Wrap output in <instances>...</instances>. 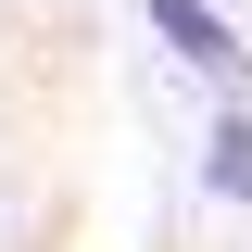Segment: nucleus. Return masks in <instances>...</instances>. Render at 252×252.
<instances>
[{
    "instance_id": "f257e3e1",
    "label": "nucleus",
    "mask_w": 252,
    "mask_h": 252,
    "mask_svg": "<svg viewBox=\"0 0 252 252\" xmlns=\"http://www.w3.org/2000/svg\"><path fill=\"white\" fill-rule=\"evenodd\" d=\"M139 13H152V26L164 38H177V63H202V76H240V26H227V13H215V0H139Z\"/></svg>"
},
{
    "instance_id": "f03ea898",
    "label": "nucleus",
    "mask_w": 252,
    "mask_h": 252,
    "mask_svg": "<svg viewBox=\"0 0 252 252\" xmlns=\"http://www.w3.org/2000/svg\"><path fill=\"white\" fill-rule=\"evenodd\" d=\"M202 189H215V202H252V114H227V126H215V152H202Z\"/></svg>"
}]
</instances>
